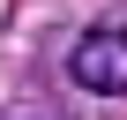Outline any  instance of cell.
Segmentation results:
<instances>
[{
    "mask_svg": "<svg viewBox=\"0 0 127 120\" xmlns=\"http://www.w3.org/2000/svg\"><path fill=\"white\" fill-rule=\"evenodd\" d=\"M67 83L90 98H127V30L120 23H97L67 45Z\"/></svg>",
    "mask_w": 127,
    "mask_h": 120,
    "instance_id": "cell-1",
    "label": "cell"
},
{
    "mask_svg": "<svg viewBox=\"0 0 127 120\" xmlns=\"http://www.w3.org/2000/svg\"><path fill=\"white\" fill-rule=\"evenodd\" d=\"M0 120H45V113H0Z\"/></svg>",
    "mask_w": 127,
    "mask_h": 120,
    "instance_id": "cell-2",
    "label": "cell"
}]
</instances>
